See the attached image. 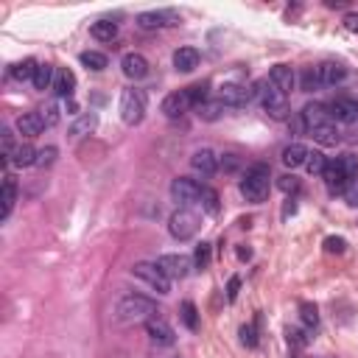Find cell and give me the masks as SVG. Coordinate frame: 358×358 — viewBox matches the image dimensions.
I'll return each mask as SVG.
<instances>
[{
  "mask_svg": "<svg viewBox=\"0 0 358 358\" xmlns=\"http://www.w3.org/2000/svg\"><path fill=\"white\" fill-rule=\"evenodd\" d=\"M311 137L319 143V146H336V143L342 140V132H339V126H336V123H328V126L316 129Z\"/></svg>",
  "mask_w": 358,
  "mask_h": 358,
  "instance_id": "cell-28",
  "label": "cell"
},
{
  "mask_svg": "<svg viewBox=\"0 0 358 358\" xmlns=\"http://www.w3.org/2000/svg\"><path fill=\"white\" fill-rule=\"evenodd\" d=\"M191 106H193V101H191L188 90H179V93L165 95V101H163V115H165V118H179V115H185Z\"/></svg>",
  "mask_w": 358,
  "mask_h": 358,
  "instance_id": "cell-13",
  "label": "cell"
},
{
  "mask_svg": "<svg viewBox=\"0 0 358 358\" xmlns=\"http://www.w3.org/2000/svg\"><path fill=\"white\" fill-rule=\"evenodd\" d=\"M199 227H202V219H199V213H196L193 207H179L174 216H171V222H168L171 235L179 238V241L193 238V235L199 232Z\"/></svg>",
  "mask_w": 358,
  "mask_h": 358,
  "instance_id": "cell-4",
  "label": "cell"
},
{
  "mask_svg": "<svg viewBox=\"0 0 358 358\" xmlns=\"http://www.w3.org/2000/svg\"><path fill=\"white\" fill-rule=\"evenodd\" d=\"M289 339H291L294 344H305V336H302V331H289Z\"/></svg>",
  "mask_w": 358,
  "mask_h": 358,
  "instance_id": "cell-49",
  "label": "cell"
},
{
  "mask_svg": "<svg viewBox=\"0 0 358 358\" xmlns=\"http://www.w3.org/2000/svg\"><path fill=\"white\" fill-rule=\"evenodd\" d=\"M325 246H328V252H344V238H328Z\"/></svg>",
  "mask_w": 358,
  "mask_h": 358,
  "instance_id": "cell-48",
  "label": "cell"
},
{
  "mask_svg": "<svg viewBox=\"0 0 358 358\" xmlns=\"http://www.w3.org/2000/svg\"><path fill=\"white\" fill-rule=\"evenodd\" d=\"M160 311H157V302L143 297V294H126L118 300L115 305V322L121 325H134V322H149L154 319Z\"/></svg>",
  "mask_w": 358,
  "mask_h": 358,
  "instance_id": "cell-1",
  "label": "cell"
},
{
  "mask_svg": "<svg viewBox=\"0 0 358 358\" xmlns=\"http://www.w3.org/2000/svg\"><path fill=\"white\" fill-rule=\"evenodd\" d=\"M0 202H3V210H0V219H9L12 210H14V202H17V182L14 176L6 174L3 176V196H0Z\"/></svg>",
  "mask_w": 358,
  "mask_h": 358,
  "instance_id": "cell-24",
  "label": "cell"
},
{
  "mask_svg": "<svg viewBox=\"0 0 358 358\" xmlns=\"http://www.w3.org/2000/svg\"><path fill=\"white\" fill-rule=\"evenodd\" d=\"M300 319H302L305 328H316V325H319V311H316V305L302 302V305H300Z\"/></svg>",
  "mask_w": 358,
  "mask_h": 358,
  "instance_id": "cell-36",
  "label": "cell"
},
{
  "mask_svg": "<svg viewBox=\"0 0 358 358\" xmlns=\"http://www.w3.org/2000/svg\"><path fill=\"white\" fill-rule=\"evenodd\" d=\"M40 112H43L45 126H56L59 123V104H48L45 110H40Z\"/></svg>",
  "mask_w": 358,
  "mask_h": 358,
  "instance_id": "cell-43",
  "label": "cell"
},
{
  "mask_svg": "<svg viewBox=\"0 0 358 358\" xmlns=\"http://www.w3.org/2000/svg\"><path fill=\"white\" fill-rule=\"evenodd\" d=\"M280 191H285V193H297L300 191V179L297 176H291V174H285V176H280Z\"/></svg>",
  "mask_w": 358,
  "mask_h": 358,
  "instance_id": "cell-42",
  "label": "cell"
},
{
  "mask_svg": "<svg viewBox=\"0 0 358 358\" xmlns=\"http://www.w3.org/2000/svg\"><path fill=\"white\" fill-rule=\"evenodd\" d=\"M59 98H73V90H76V76H73V70H67V67H59L56 70V79H53V87H51Z\"/></svg>",
  "mask_w": 358,
  "mask_h": 358,
  "instance_id": "cell-21",
  "label": "cell"
},
{
  "mask_svg": "<svg viewBox=\"0 0 358 358\" xmlns=\"http://www.w3.org/2000/svg\"><path fill=\"white\" fill-rule=\"evenodd\" d=\"M176 14L174 12H143L137 17V25L143 31H154V28H163V25H176Z\"/></svg>",
  "mask_w": 358,
  "mask_h": 358,
  "instance_id": "cell-17",
  "label": "cell"
},
{
  "mask_svg": "<svg viewBox=\"0 0 358 358\" xmlns=\"http://www.w3.org/2000/svg\"><path fill=\"white\" fill-rule=\"evenodd\" d=\"M56 146H45V149H40L37 152V168H51L53 163H56Z\"/></svg>",
  "mask_w": 358,
  "mask_h": 358,
  "instance_id": "cell-40",
  "label": "cell"
},
{
  "mask_svg": "<svg viewBox=\"0 0 358 358\" xmlns=\"http://www.w3.org/2000/svg\"><path fill=\"white\" fill-rule=\"evenodd\" d=\"M79 59H82V64H84L87 70H104L106 64H110V59H106L104 53H98V51H84Z\"/></svg>",
  "mask_w": 358,
  "mask_h": 358,
  "instance_id": "cell-32",
  "label": "cell"
},
{
  "mask_svg": "<svg viewBox=\"0 0 358 358\" xmlns=\"http://www.w3.org/2000/svg\"><path fill=\"white\" fill-rule=\"evenodd\" d=\"M322 179H325V188L331 191V193H344V188H347V174L342 171V165H339V160H328V168H325V174H322Z\"/></svg>",
  "mask_w": 358,
  "mask_h": 358,
  "instance_id": "cell-15",
  "label": "cell"
},
{
  "mask_svg": "<svg viewBox=\"0 0 358 358\" xmlns=\"http://www.w3.org/2000/svg\"><path fill=\"white\" fill-rule=\"evenodd\" d=\"M241 342H243L246 347H255V344H258V331H255V325H243V328H241Z\"/></svg>",
  "mask_w": 358,
  "mask_h": 358,
  "instance_id": "cell-45",
  "label": "cell"
},
{
  "mask_svg": "<svg viewBox=\"0 0 358 358\" xmlns=\"http://www.w3.org/2000/svg\"><path fill=\"white\" fill-rule=\"evenodd\" d=\"M316 70H319L322 87H333V84L344 82V76H347V67H344L342 62H322Z\"/></svg>",
  "mask_w": 358,
  "mask_h": 358,
  "instance_id": "cell-19",
  "label": "cell"
},
{
  "mask_svg": "<svg viewBox=\"0 0 358 358\" xmlns=\"http://www.w3.org/2000/svg\"><path fill=\"white\" fill-rule=\"evenodd\" d=\"M255 98L261 101V106L272 118L283 121L285 115H289V95L280 93L274 84H269V79H263V82L255 84Z\"/></svg>",
  "mask_w": 358,
  "mask_h": 358,
  "instance_id": "cell-3",
  "label": "cell"
},
{
  "mask_svg": "<svg viewBox=\"0 0 358 358\" xmlns=\"http://www.w3.org/2000/svg\"><path fill=\"white\" fill-rule=\"evenodd\" d=\"M157 266L163 269V274H165L168 280H182V277L191 274L193 261L185 258V255H163V258L157 261Z\"/></svg>",
  "mask_w": 358,
  "mask_h": 358,
  "instance_id": "cell-10",
  "label": "cell"
},
{
  "mask_svg": "<svg viewBox=\"0 0 358 358\" xmlns=\"http://www.w3.org/2000/svg\"><path fill=\"white\" fill-rule=\"evenodd\" d=\"M182 322H185V328L196 331L199 328V311L193 302H182Z\"/></svg>",
  "mask_w": 358,
  "mask_h": 358,
  "instance_id": "cell-38",
  "label": "cell"
},
{
  "mask_svg": "<svg viewBox=\"0 0 358 358\" xmlns=\"http://www.w3.org/2000/svg\"><path fill=\"white\" fill-rule=\"evenodd\" d=\"M6 165H17V168H28V165H37V149L31 146V143H20V146L12 152V157L3 160Z\"/></svg>",
  "mask_w": 358,
  "mask_h": 358,
  "instance_id": "cell-22",
  "label": "cell"
},
{
  "mask_svg": "<svg viewBox=\"0 0 358 358\" xmlns=\"http://www.w3.org/2000/svg\"><path fill=\"white\" fill-rule=\"evenodd\" d=\"M336 160H339L342 171L347 174V179H355V176H358V157H355V154H342V157H336Z\"/></svg>",
  "mask_w": 358,
  "mask_h": 358,
  "instance_id": "cell-39",
  "label": "cell"
},
{
  "mask_svg": "<svg viewBox=\"0 0 358 358\" xmlns=\"http://www.w3.org/2000/svg\"><path fill=\"white\" fill-rule=\"evenodd\" d=\"M305 160H308V149L302 146V143H291V146L283 149V165L285 168H300V165H305Z\"/></svg>",
  "mask_w": 358,
  "mask_h": 358,
  "instance_id": "cell-26",
  "label": "cell"
},
{
  "mask_svg": "<svg viewBox=\"0 0 358 358\" xmlns=\"http://www.w3.org/2000/svg\"><path fill=\"white\" fill-rule=\"evenodd\" d=\"M342 196H344V202H347L350 207H358V176H355V179H350Z\"/></svg>",
  "mask_w": 358,
  "mask_h": 358,
  "instance_id": "cell-41",
  "label": "cell"
},
{
  "mask_svg": "<svg viewBox=\"0 0 358 358\" xmlns=\"http://www.w3.org/2000/svg\"><path fill=\"white\" fill-rule=\"evenodd\" d=\"M202 182L196 179H188V176H179L171 182V199L179 204V207H193L202 202Z\"/></svg>",
  "mask_w": 358,
  "mask_h": 358,
  "instance_id": "cell-6",
  "label": "cell"
},
{
  "mask_svg": "<svg viewBox=\"0 0 358 358\" xmlns=\"http://www.w3.org/2000/svg\"><path fill=\"white\" fill-rule=\"evenodd\" d=\"M37 70H40L37 62H34V59H25V62H17V64L12 67V76H14L17 82H34Z\"/></svg>",
  "mask_w": 358,
  "mask_h": 358,
  "instance_id": "cell-29",
  "label": "cell"
},
{
  "mask_svg": "<svg viewBox=\"0 0 358 358\" xmlns=\"http://www.w3.org/2000/svg\"><path fill=\"white\" fill-rule=\"evenodd\" d=\"M188 95H191L193 106L204 104V101H207V84H193V87H188Z\"/></svg>",
  "mask_w": 358,
  "mask_h": 358,
  "instance_id": "cell-44",
  "label": "cell"
},
{
  "mask_svg": "<svg viewBox=\"0 0 358 358\" xmlns=\"http://www.w3.org/2000/svg\"><path fill=\"white\" fill-rule=\"evenodd\" d=\"M53 79H56V70L51 64H40L37 76H34V87H37V90H48V87H53Z\"/></svg>",
  "mask_w": 358,
  "mask_h": 358,
  "instance_id": "cell-31",
  "label": "cell"
},
{
  "mask_svg": "<svg viewBox=\"0 0 358 358\" xmlns=\"http://www.w3.org/2000/svg\"><path fill=\"white\" fill-rule=\"evenodd\" d=\"M222 112H224V104H222V101H204V104L196 106V115H199L202 121H219Z\"/></svg>",
  "mask_w": 358,
  "mask_h": 358,
  "instance_id": "cell-30",
  "label": "cell"
},
{
  "mask_svg": "<svg viewBox=\"0 0 358 358\" xmlns=\"http://www.w3.org/2000/svg\"><path fill=\"white\" fill-rule=\"evenodd\" d=\"M305 168L311 171V174H325V168H328V157L322 154V152H308V160H305Z\"/></svg>",
  "mask_w": 358,
  "mask_h": 358,
  "instance_id": "cell-34",
  "label": "cell"
},
{
  "mask_svg": "<svg viewBox=\"0 0 358 358\" xmlns=\"http://www.w3.org/2000/svg\"><path fill=\"white\" fill-rule=\"evenodd\" d=\"M191 165H193L196 174L213 176V174L219 171V157H216V152H210V149H199V152L191 157Z\"/></svg>",
  "mask_w": 358,
  "mask_h": 358,
  "instance_id": "cell-18",
  "label": "cell"
},
{
  "mask_svg": "<svg viewBox=\"0 0 358 358\" xmlns=\"http://www.w3.org/2000/svg\"><path fill=\"white\" fill-rule=\"evenodd\" d=\"M300 87H302L305 93H313V90H319V87H322V82H319V70H316V67H305V70H302V76H300Z\"/></svg>",
  "mask_w": 358,
  "mask_h": 358,
  "instance_id": "cell-33",
  "label": "cell"
},
{
  "mask_svg": "<svg viewBox=\"0 0 358 358\" xmlns=\"http://www.w3.org/2000/svg\"><path fill=\"white\" fill-rule=\"evenodd\" d=\"M199 207H202L204 213H219V193L204 185V188H202V202H199Z\"/></svg>",
  "mask_w": 358,
  "mask_h": 358,
  "instance_id": "cell-35",
  "label": "cell"
},
{
  "mask_svg": "<svg viewBox=\"0 0 358 358\" xmlns=\"http://www.w3.org/2000/svg\"><path fill=\"white\" fill-rule=\"evenodd\" d=\"M269 188H272V171L266 163H255L252 168H246L243 179H241V193L246 202L261 204L269 196Z\"/></svg>",
  "mask_w": 358,
  "mask_h": 358,
  "instance_id": "cell-2",
  "label": "cell"
},
{
  "mask_svg": "<svg viewBox=\"0 0 358 358\" xmlns=\"http://www.w3.org/2000/svg\"><path fill=\"white\" fill-rule=\"evenodd\" d=\"M146 333H149V339H152L154 344H163V347H168V344H174V342H176L174 328L168 325V322H165L163 316H154V319H149V322H146Z\"/></svg>",
  "mask_w": 358,
  "mask_h": 358,
  "instance_id": "cell-12",
  "label": "cell"
},
{
  "mask_svg": "<svg viewBox=\"0 0 358 358\" xmlns=\"http://www.w3.org/2000/svg\"><path fill=\"white\" fill-rule=\"evenodd\" d=\"M121 67H123V76L126 79H143L149 73V59L143 56V53H126L123 59H121Z\"/></svg>",
  "mask_w": 358,
  "mask_h": 358,
  "instance_id": "cell-16",
  "label": "cell"
},
{
  "mask_svg": "<svg viewBox=\"0 0 358 358\" xmlns=\"http://www.w3.org/2000/svg\"><path fill=\"white\" fill-rule=\"evenodd\" d=\"M238 289H241V277H230V285H227V300L230 302L238 297Z\"/></svg>",
  "mask_w": 358,
  "mask_h": 358,
  "instance_id": "cell-47",
  "label": "cell"
},
{
  "mask_svg": "<svg viewBox=\"0 0 358 358\" xmlns=\"http://www.w3.org/2000/svg\"><path fill=\"white\" fill-rule=\"evenodd\" d=\"M269 84H274L280 93L289 95L294 90V84H297V76H294V70L289 64H274L269 70Z\"/></svg>",
  "mask_w": 358,
  "mask_h": 358,
  "instance_id": "cell-14",
  "label": "cell"
},
{
  "mask_svg": "<svg viewBox=\"0 0 358 358\" xmlns=\"http://www.w3.org/2000/svg\"><path fill=\"white\" fill-rule=\"evenodd\" d=\"M90 34H93L98 43H112V40L118 37V23H112V20H98V23H93Z\"/></svg>",
  "mask_w": 358,
  "mask_h": 358,
  "instance_id": "cell-27",
  "label": "cell"
},
{
  "mask_svg": "<svg viewBox=\"0 0 358 358\" xmlns=\"http://www.w3.org/2000/svg\"><path fill=\"white\" fill-rule=\"evenodd\" d=\"M43 129H45L43 112H25V115L17 118V132H20L23 137H28V140H31V137H40Z\"/></svg>",
  "mask_w": 358,
  "mask_h": 358,
  "instance_id": "cell-20",
  "label": "cell"
},
{
  "mask_svg": "<svg viewBox=\"0 0 358 358\" xmlns=\"http://www.w3.org/2000/svg\"><path fill=\"white\" fill-rule=\"evenodd\" d=\"M146 118V93L143 90H123L121 95V121L126 126H137Z\"/></svg>",
  "mask_w": 358,
  "mask_h": 358,
  "instance_id": "cell-5",
  "label": "cell"
},
{
  "mask_svg": "<svg viewBox=\"0 0 358 358\" xmlns=\"http://www.w3.org/2000/svg\"><path fill=\"white\" fill-rule=\"evenodd\" d=\"M174 67L182 70V73H191V70L199 67V51L196 48H176L174 51Z\"/></svg>",
  "mask_w": 358,
  "mask_h": 358,
  "instance_id": "cell-23",
  "label": "cell"
},
{
  "mask_svg": "<svg viewBox=\"0 0 358 358\" xmlns=\"http://www.w3.org/2000/svg\"><path fill=\"white\" fill-rule=\"evenodd\" d=\"M132 274H134L137 280H143L146 285H152V289H154L157 294H168V291H171V280L163 274V269H160L157 263L140 261V263L132 266Z\"/></svg>",
  "mask_w": 358,
  "mask_h": 358,
  "instance_id": "cell-7",
  "label": "cell"
},
{
  "mask_svg": "<svg viewBox=\"0 0 358 358\" xmlns=\"http://www.w3.org/2000/svg\"><path fill=\"white\" fill-rule=\"evenodd\" d=\"M300 123H302V129L305 132H316V129H322V126H328V123H333V118H331V110L325 104H308L305 110L300 112Z\"/></svg>",
  "mask_w": 358,
  "mask_h": 358,
  "instance_id": "cell-9",
  "label": "cell"
},
{
  "mask_svg": "<svg viewBox=\"0 0 358 358\" xmlns=\"http://www.w3.org/2000/svg\"><path fill=\"white\" fill-rule=\"evenodd\" d=\"M344 28L350 34H358V12H347L344 14Z\"/></svg>",
  "mask_w": 358,
  "mask_h": 358,
  "instance_id": "cell-46",
  "label": "cell"
},
{
  "mask_svg": "<svg viewBox=\"0 0 358 358\" xmlns=\"http://www.w3.org/2000/svg\"><path fill=\"white\" fill-rule=\"evenodd\" d=\"M193 266L199 272H204L210 266V243H199L196 246V252H193Z\"/></svg>",
  "mask_w": 358,
  "mask_h": 358,
  "instance_id": "cell-37",
  "label": "cell"
},
{
  "mask_svg": "<svg viewBox=\"0 0 358 358\" xmlns=\"http://www.w3.org/2000/svg\"><path fill=\"white\" fill-rule=\"evenodd\" d=\"M331 118H333V123H355L358 121V101H353V98H336V101H331Z\"/></svg>",
  "mask_w": 358,
  "mask_h": 358,
  "instance_id": "cell-11",
  "label": "cell"
},
{
  "mask_svg": "<svg viewBox=\"0 0 358 358\" xmlns=\"http://www.w3.org/2000/svg\"><path fill=\"white\" fill-rule=\"evenodd\" d=\"M95 126H98V115L95 112H84V115H79L73 123H70V137H87V134H93L95 132Z\"/></svg>",
  "mask_w": 358,
  "mask_h": 358,
  "instance_id": "cell-25",
  "label": "cell"
},
{
  "mask_svg": "<svg viewBox=\"0 0 358 358\" xmlns=\"http://www.w3.org/2000/svg\"><path fill=\"white\" fill-rule=\"evenodd\" d=\"M252 98H255V87H246V84H238V82H227L219 90V101L224 106H246Z\"/></svg>",
  "mask_w": 358,
  "mask_h": 358,
  "instance_id": "cell-8",
  "label": "cell"
}]
</instances>
